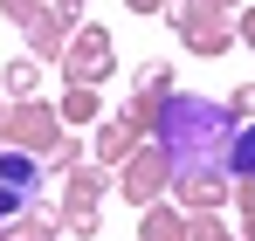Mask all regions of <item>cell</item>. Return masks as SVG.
<instances>
[{"mask_svg":"<svg viewBox=\"0 0 255 241\" xmlns=\"http://www.w3.org/2000/svg\"><path fill=\"white\" fill-rule=\"evenodd\" d=\"M228 152H235V124L207 97H166L159 111V159H166L172 186L207 193L214 179H228Z\"/></svg>","mask_w":255,"mask_h":241,"instance_id":"1","label":"cell"},{"mask_svg":"<svg viewBox=\"0 0 255 241\" xmlns=\"http://www.w3.org/2000/svg\"><path fill=\"white\" fill-rule=\"evenodd\" d=\"M0 179H7L21 200H35V186H42V165L28 159V152H0Z\"/></svg>","mask_w":255,"mask_h":241,"instance_id":"2","label":"cell"},{"mask_svg":"<svg viewBox=\"0 0 255 241\" xmlns=\"http://www.w3.org/2000/svg\"><path fill=\"white\" fill-rule=\"evenodd\" d=\"M228 172H242V179H255V124H249V131H235V152H228Z\"/></svg>","mask_w":255,"mask_h":241,"instance_id":"3","label":"cell"},{"mask_svg":"<svg viewBox=\"0 0 255 241\" xmlns=\"http://www.w3.org/2000/svg\"><path fill=\"white\" fill-rule=\"evenodd\" d=\"M14 207H21V193H14V186H7V179H0V221H7V214H14Z\"/></svg>","mask_w":255,"mask_h":241,"instance_id":"4","label":"cell"}]
</instances>
